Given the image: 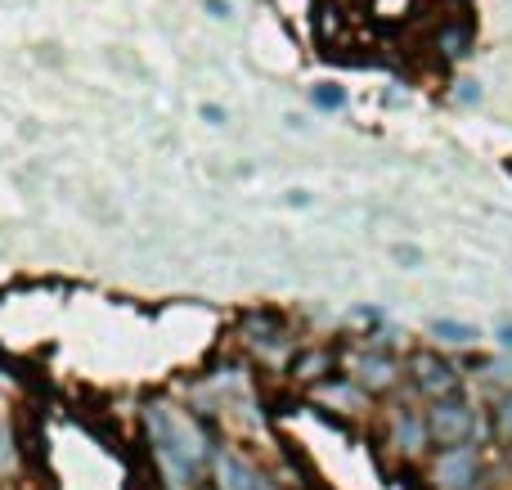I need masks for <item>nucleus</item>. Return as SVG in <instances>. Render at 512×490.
Wrapping results in <instances>:
<instances>
[{
  "instance_id": "obj_11",
  "label": "nucleus",
  "mask_w": 512,
  "mask_h": 490,
  "mask_svg": "<svg viewBox=\"0 0 512 490\" xmlns=\"http://www.w3.org/2000/svg\"><path fill=\"white\" fill-rule=\"evenodd\" d=\"M18 473V446H14V432H9L5 414H0V477Z\"/></svg>"
},
{
  "instance_id": "obj_14",
  "label": "nucleus",
  "mask_w": 512,
  "mask_h": 490,
  "mask_svg": "<svg viewBox=\"0 0 512 490\" xmlns=\"http://www.w3.org/2000/svg\"><path fill=\"white\" fill-rule=\"evenodd\" d=\"M315 104H319V108H342V90L319 86V90H315Z\"/></svg>"
},
{
  "instance_id": "obj_13",
  "label": "nucleus",
  "mask_w": 512,
  "mask_h": 490,
  "mask_svg": "<svg viewBox=\"0 0 512 490\" xmlns=\"http://www.w3.org/2000/svg\"><path fill=\"white\" fill-rule=\"evenodd\" d=\"M454 99H459V104H481V86H477V81H459Z\"/></svg>"
},
{
  "instance_id": "obj_1",
  "label": "nucleus",
  "mask_w": 512,
  "mask_h": 490,
  "mask_svg": "<svg viewBox=\"0 0 512 490\" xmlns=\"http://www.w3.org/2000/svg\"><path fill=\"white\" fill-rule=\"evenodd\" d=\"M144 432H149V446H153V464H158L162 473V486L167 490H198L207 468H198L194 459L185 455V450L176 446V437H171V423H167V410H162V401L144 405Z\"/></svg>"
},
{
  "instance_id": "obj_7",
  "label": "nucleus",
  "mask_w": 512,
  "mask_h": 490,
  "mask_svg": "<svg viewBox=\"0 0 512 490\" xmlns=\"http://www.w3.org/2000/svg\"><path fill=\"white\" fill-rule=\"evenodd\" d=\"M212 477H216V490H270V482L243 455H234V450H216Z\"/></svg>"
},
{
  "instance_id": "obj_4",
  "label": "nucleus",
  "mask_w": 512,
  "mask_h": 490,
  "mask_svg": "<svg viewBox=\"0 0 512 490\" xmlns=\"http://www.w3.org/2000/svg\"><path fill=\"white\" fill-rule=\"evenodd\" d=\"M414 387L427 396V401H441V396H459L463 374H459V369H454L445 356L418 351V356H414Z\"/></svg>"
},
{
  "instance_id": "obj_12",
  "label": "nucleus",
  "mask_w": 512,
  "mask_h": 490,
  "mask_svg": "<svg viewBox=\"0 0 512 490\" xmlns=\"http://www.w3.org/2000/svg\"><path fill=\"white\" fill-rule=\"evenodd\" d=\"M495 432L504 441H512V392L499 396V410H495Z\"/></svg>"
},
{
  "instance_id": "obj_10",
  "label": "nucleus",
  "mask_w": 512,
  "mask_h": 490,
  "mask_svg": "<svg viewBox=\"0 0 512 490\" xmlns=\"http://www.w3.org/2000/svg\"><path fill=\"white\" fill-rule=\"evenodd\" d=\"M432 333L441 342H450V347H472V342H477V329H472V324H459V320H436Z\"/></svg>"
},
{
  "instance_id": "obj_16",
  "label": "nucleus",
  "mask_w": 512,
  "mask_h": 490,
  "mask_svg": "<svg viewBox=\"0 0 512 490\" xmlns=\"http://www.w3.org/2000/svg\"><path fill=\"white\" fill-rule=\"evenodd\" d=\"M499 347L512 351V324H504V329H499Z\"/></svg>"
},
{
  "instance_id": "obj_6",
  "label": "nucleus",
  "mask_w": 512,
  "mask_h": 490,
  "mask_svg": "<svg viewBox=\"0 0 512 490\" xmlns=\"http://www.w3.org/2000/svg\"><path fill=\"white\" fill-rule=\"evenodd\" d=\"M391 450H396L400 459H418L427 450V441H432V428H427V414L418 410H396L391 414Z\"/></svg>"
},
{
  "instance_id": "obj_15",
  "label": "nucleus",
  "mask_w": 512,
  "mask_h": 490,
  "mask_svg": "<svg viewBox=\"0 0 512 490\" xmlns=\"http://www.w3.org/2000/svg\"><path fill=\"white\" fill-rule=\"evenodd\" d=\"M207 9H212L216 18H225V14H230V5H225V0H207Z\"/></svg>"
},
{
  "instance_id": "obj_2",
  "label": "nucleus",
  "mask_w": 512,
  "mask_h": 490,
  "mask_svg": "<svg viewBox=\"0 0 512 490\" xmlns=\"http://www.w3.org/2000/svg\"><path fill=\"white\" fill-rule=\"evenodd\" d=\"M427 482H432V490H481V482H486L481 477V450L472 441L445 446L427 468Z\"/></svg>"
},
{
  "instance_id": "obj_8",
  "label": "nucleus",
  "mask_w": 512,
  "mask_h": 490,
  "mask_svg": "<svg viewBox=\"0 0 512 490\" xmlns=\"http://www.w3.org/2000/svg\"><path fill=\"white\" fill-rule=\"evenodd\" d=\"M292 374L301 378V383H324L328 374H333V351H324V347H315V351H301L297 356V365H292Z\"/></svg>"
},
{
  "instance_id": "obj_5",
  "label": "nucleus",
  "mask_w": 512,
  "mask_h": 490,
  "mask_svg": "<svg viewBox=\"0 0 512 490\" xmlns=\"http://www.w3.org/2000/svg\"><path fill=\"white\" fill-rule=\"evenodd\" d=\"M346 369H351V374H346V378H355V383H360L369 396L391 392V387H396V378H400V365L387 356V351H378V347H369V351H355V356L346 360Z\"/></svg>"
},
{
  "instance_id": "obj_3",
  "label": "nucleus",
  "mask_w": 512,
  "mask_h": 490,
  "mask_svg": "<svg viewBox=\"0 0 512 490\" xmlns=\"http://www.w3.org/2000/svg\"><path fill=\"white\" fill-rule=\"evenodd\" d=\"M427 428H432V441H441V446H463L481 432V423L463 396H441V401L427 405Z\"/></svg>"
},
{
  "instance_id": "obj_9",
  "label": "nucleus",
  "mask_w": 512,
  "mask_h": 490,
  "mask_svg": "<svg viewBox=\"0 0 512 490\" xmlns=\"http://www.w3.org/2000/svg\"><path fill=\"white\" fill-rule=\"evenodd\" d=\"M468 45H472V27L459 23V18H450V23L436 32V50H441L445 59H463V54H468Z\"/></svg>"
}]
</instances>
